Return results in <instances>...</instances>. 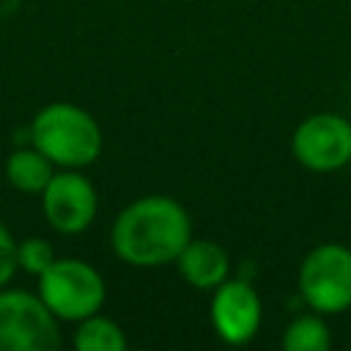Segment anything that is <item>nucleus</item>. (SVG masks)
<instances>
[{
  "label": "nucleus",
  "mask_w": 351,
  "mask_h": 351,
  "mask_svg": "<svg viewBox=\"0 0 351 351\" xmlns=\"http://www.w3.org/2000/svg\"><path fill=\"white\" fill-rule=\"evenodd\" d=\"M192 239L189 211L170 195H143L123 206L110 228L112 252L134 269L176 263Z\"/></svg>",
  "instance_id": "1"
},
{
  "label": "nucleus",
  "mask_w": 351,
  "mask_h": 351,
  "mask_svg": "<svg viewBox=\"0 0 351 351\" xmlns=\"http://www.w3.org/2000/svg\"><path fill=\"white\" fill-rule=\"evenodd\" d=\"M30 143L52 159L55 167L82 170L101 154V129L96 118L71 101H52L41 107L30 123Z\"/></svg>",
  "instance_id": "2"
},
{
  "label": "nucleus",
  "mask_w": 351,
  "mask_h": 351,
  "mask_svg": "<svg viewBox=\"0 0 351 351\" xmlns=\"http://www.w3.org/2000/svg\"><path fill=\"white\" fill-rule=\"evenodd\" d=\"M296 288L302 302L321 315L351 310V247L340 241L315 244L299 263Z\"/></svg>",
  "instance_id": "3"
},
{
  "label": "nucleus",
  "mask_w": 351,
  "mask_h": 351,
  "mask_svg": "<svg viewBox=\"0 0 351 351\" xmlns=\"http://www.w3.org/2000/svg\"><path fill=\"white\" fill-rule=\"evenodd\" d=\"M38 296L58 315V321H82L101 310L107 285L99 269L80 258H55L38 274Z\"/></svg>",
  "instance_id": "4"
},
{
  "label": "nucleus",
  "mask_w": 351,
  "mask_h": 351,
  "mask_svg": "<svg viewBox=\"0 0 351 351\" xmlns=\"http://www.w3.org/2000/svg\"><path fill=\"white\" fill-rule=\"evenodd\" d=\"M60 346L58 315L38 293L0 288V351H55Z\"/></svg>",
  "instance_id": "5"
},
{
  "label": "nucleus",
  "mask_w": 351,
  "mask_h": 351,
  "mask_svg": "<svg viewBox=\"0 0 351 351\" xmlns=\"http://www.w3.org/2000/svg\"><path fill=\"white\" fill-rule=\"evenodd\" d=\"M293 159L313 173H335L351 162V121L337 112H313L293 129Z\"/></svg>",
  "instance_id": "6"
},
{
  "label": "nucleus",
  "mask_w": 351,
  "mask_h": 351,
  "mask_svg": "<svg viewBox=\"0 0 351 351\" xmlns=\"http://www.w3.org/2000/svg\"><path fill=\"white\" fill-rule=\"evenodd\" d=\"M41 208L47 222L66 236L82 233L93 225L99 211V195L88 176L80 170H60L41 192Z\"/></svg>",
  "instance_id": "7"
},
{
  "label": "nucleus",
  "mask_w": 351,
  "mask_h": 351,
  "mask_svg": "<svg viewBox=\"0 0 351 351\" xmlns=\"http://www.w3.org/2000/svg\"><path fill=\"white\" fill-rule=\"evenodd\" d=\"M211 326L228 346H247L263 324V302L252 282L228 277L211 291Z\"/></svg>",
  "instance_id": "8"
},
{
  "label": "nucleus",
  "mask_w": 351,
  "mask_h": 351,
  "mask_svg": "<svg viewBox=\"0 0 351 351\" xmlns=\"http://www.w3.org/2000/svg\"><path fill=\"white\" fill-rule=\"evenodd\" d=\"M176 269L184 282L195 291H214L230 277V258L225 247L211 239H189V244L176 258Z\"/></svg>",
  "instance_id": "9"
},
{
  "label": "nucleus",
  "mask_w": 351,
  "mask_h": 351,
  "mask_svg": "<svg viewBox=\"0 0 351 351\" xmlns=\"http://www.w3.org/2000/svg\"><path fill=\"white\" fill-rule=\"evenodd\" d=\"M52 176H55L52 159L44 156L33 143L30 148H16L5 159V181L25 195H41Z\"/></svg>",
  "instance_id": "10"
},
{
  "label": "nucleus",
  "mask_w": 351,
  "mask_h": 351,
  "mask_svg": "<svg viewBox=\"0 0 351 351\" xmlns=\"http://www.w3.org/2000/svg\"><path fill=\"white\" fill-rule=\"evenodd\" d=\"M280 343L285 351H326L332 346V332L326 326V315H321L315 310L296 315L285 326Z\"/></svg>",
  "instance_id": "11"
},
{
  "label": "nucleus",
  "mask_w": 351,
  "mask_h": 351,
  "mask_svg": "<svg viewBox=\"0 0 351 351\" xmlns=\"http://www.w3.org/2000/svg\"><path fill=\"white\" fill-rule=\"evenodd\" d=\"M74 348H80V351H123L126 335L112 318L93 313V315L77 321Z\"/></svg>",
  "instance_id": "12"
},
{
  "label": "nucleus",
  "mask_w": 351,
  "mask_h": 351,
  "mask_svg": "<svg viewBox=\"0 0 351 351\" xmlns=\"http://www.w3.org/2000/svg\"><path fill=\"white\" fill-rule=\"evenodd\" d=\"M55 261V250L49 241L38 239V236H30V239H22L16 241V266L27 274H41L49 269V263Z\"/></svg>",
  "instance_id": "13"
},
{
  "label": "nucleus",
  "mask_w": 351,
  "mask_h": 351,
  "mask_svg": "<svg viewBox=\"0 0 351 351\" xmlns=\"http://www.w3.org/2000/svg\"><path fill=\"white\" fill-rule=\"evenodd\" d=\"M16 269H19L16 266V241L8 233V228L0 222V288L14 277Z\"/></svg>",
  "instance_id": "14"
}]
</instances>
